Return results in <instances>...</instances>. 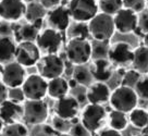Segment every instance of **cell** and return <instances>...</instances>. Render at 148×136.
<instances>
[{
  "instance_id": "19",
  "label": "cell",
  "mask_w": 148,
  "mask_h": 136,
  "mask_svg": "<svg viewBox=\"0 0 148 136\" xmlns=\"http://www.w3.org/2000/svg\"><path fill=\"white\" fill-rule=\"evenodd\" d=\"M111 90L105 82H96L90 84L86 92L87 101L90 103L103 105L110 100Z\"/></svg>"
},
{
  "instance_id": "21",
  "label": "cell",
  "mask_w": 148,
  "mask_h": 136,
  "mask_svg": "<svg viewBox=\"0 0 148 136\" xmlns=\"http://www.w3.org/2000/svg\"><path fill=\"white\" fill-rule=\"evenodd\" d=\"M38 34L39 29L31 22L23 25H13V37L18 42H35Z\"/></svg>"
},
{
  "instance_id": "6",
  "label": "cell",
  "mask_w": 148,
  "mask_h": 136,
  "mask_svg": "<svg viewBox=\"0 0 148 136\" xmlns=\"http://www.w3.org/2000/svg\"><path fill=\"white\" fill-rule=\"evenodd\" d=\"M38 73L46 80H51L58 76H62L65 70L63 59L57 53H47L40 58L37 63Z\"/></svg>"
},
{
  "instance_id": "1",
  "label": "cell",
  "mask_w": 148,
  "mask_h": 136,
  "mask_svg": "<svg viewBox=\"0 0 148 136\" xmlns=\"http://www.w3.org/2000/svg\"><path fill=\"white\" fill-rule=\"evenodd\" d=\"M138 99L139 97L134 87L121 84L111 92L109 101L113 109L129 113L137 107Z\"/></svg>"
},
{
  "instance_id": "20",
  "label": "cell",
  "mask_w": 148,
  "mask_h": 136,
  "mask_svg": "<svg viewBox=\"0 0 148 136\" xmlns=\"http://www.w3.org/2000/svg\"><path fill=\"white\" fill-rule=\"evenodd\" d=\"M12 36H0V63L7 64L15 60L16 44Z\"/></svg>"
},
{
  "instance_id": "32",
  "label": "cell",
  "mask_w": 148,
  "mask_h": 136,
  "mask_svg": "<svg viewBox=\"0 0 148 136\" xmlns=\"http://www.w3.org/2000/svg\"><path fill=\"white\" fill-rule=\"evenodd\" d=\"M72 125H73V123L71 120H66V119H63V118L58 117V115H56L52 119V126L55 127L56 131L59 132L60 134L69 133Z\"/></svg>"
},
{
  "instance_id": "35",
  "label": "cell",
  "mask_w": 148,
  "mask_h": 136,
  "mask_svg": "<svg viewBox=\"0 0 148 136\" xmlns=\"http://www.w3.org/2000/svg\"><path fill=\"white\" fill-rule=\"evenodd\" d=\"M123 7L140 13L146 9V0H123Z\"/></svg>"
},
{
  "instance_id": "11",
  "label": "cell",
  "mask_w": 148,
  "mask_h": 136,
  "mask_svg": "<svg viewBox=\"0 0 148 136\" xmlns=\"http://www.w3.org/2000/svg\"><path fill=\"white\" fill-rule=\"evenodd\" d=\"M133 58H134V49L129 42H116L110 45L108 59L113 66H125L127 64H132Z\"/></svg>"
},
{
  "instance_id": "33",
  "label": "cell",
  "mask_w": 148,
  "mask_h": 136,
  "mask_svg": "<svg viewBox=\"0 0 148 136\" xmlns=\"http://www.w3.org/2000/svg\"><path fill=\"white\" fill-rule=\"evenodd\" d=\"M142 75H143L142 73H139L138 71H136L135 69L126 71L124 75L122 76V84L126 85V86H131V87H135L136 83L140 80Z\"/></svg>"
},
{
  "instance_id": "30",
  "label": "cell",
  "mask_w": 148,
  "mask_h": 136,
  "mask_svg": "<svg viewBox=\"0 0 148 136\" xmlns=\"http://www.w3.org/2000/svg\"><path fill=\"white\" fill-rule=\"evenodd\" d=\"M2 134L3 135H27L28 130L27 127L25 126L24 124L18 122L10 123V124H5V126L2 128Z\"/></svg>"
},
{
  "instance_id": "16",
  "label": "cell",
  "mask_w": 148,
  "mask_h": 136,
  "mask_svg": "<svg viewBox=\"0 0 148 136\" xmlns=\"http://www.w3.org/2000/svg\"><path fill=\"white\" fill-rule=\"evenodd\" d=\"M79 110V103L76 97L65 95L61 98L57 99L55 105L56 115L61 117L66 120H74V118L77 115Z\"/></svg>"
},
{
  "instance_id": "9",
  "label": "cell",
  "mask_w": 148,
  "mask_h": 136,
  "mask_svg": "<svg viewBox=\"0 0 148 136\" xmlns=\"http://www.w3.org/2000/svg\"><path fill=\"white\" fill-rule=\"evenodd\" d=\"M42 58V51L36 42H20L16 46L15 60L25 68L36 66Z\"/></svg>"
},
{
  "instance_id": "43",
  "label": "cell",
  "mask_w": 148,
  "mask_h": 136,
  "mask_svg": "<svg viewBox=\"0 0 148 136\" xmlns=\"http://www.w3.org/2000/svg\"><path fill=\"white\" fill-rule=\"evenodd\" d=\"M39 2H40L47 10L52 9V8H55L57 5H61L60 0H39Z\"/></svg>"
},
{
  "instance_id": "50",
  "label": "cell",
  "mask_w": 148,
  "mask_h": 136,
  "mask_svg": "<svg viewBox=\"0 0 148 136\" xmlns=\"http://www.w3.org/2000/svg\"><path fill=\"white\" fill-rule=\"evenodd\" d=\"M146 9H148V0H146Z\"/></svg>"
},
{
  "instance_id": "3",
  "label": "cell",
  "mask_w": 148,
  "mask_h": 136,
  "mask_svg": "<svg viewBox=\"0 0 148 136\" xmlns=\"http://www.w3.org/2000/svg\"><path fill=\"white\" fill-rule=\"evenodd\" d=\"M65 55L72 64H86L92 57V42L86 38H70L65 48Z\"/></svg>"
},
{
  "instance_id": "48",
  "label": "cell",
  "mask_w": 148,
  "mask_h": 136,
  "mask_svg": "<svg viewBox=\"0 0 148 136\" xmlns=\"http://www.w3.org/2000/svg\"><path fill=\"white\" fill-rule=\"evenodd\" d=\"M60 1H61V3H65V2L68 3V2H69L70 0H60Z\"/></svg>"
},
{
  "instance_id": "42",
  "label": "cell",
  "mask_w": 148,
  "mask_h": 136,
  "mask_svg": "<svg viewBox=\"0 0 148 136\" xmlns=\"http://www.w3.org/2000/svg\"><path fill=\"white\" fill-rule=\"evenodd\" d=\"M8 90H9V87L2 81H0V105L3 103L5 99H8Z\"/></svg>"
},
{
  "instance_id": "38",
  "label": "cell",
  "mask_w": 148,
  "mask_h": 136,
  "mask_svg": "<svg viewBox=\"0 0 148 136\" xmlns=\"http://www.w3.org/2000/svg\"><path fill=\"white\" fill-rule=\"evenodd\" d=\"M69 134H71V135H90L92 133L84 126L83 123L77 122L72 125V127H71V130H70V132H69Z\"/></svg>"
},
{
  "instance_id": "15",
  "label": "cell",
  "mask_w": 148,
  "mask_h": 136,
  "mask_svg": "<svg viewBox=\"0 0 148 136\" xmlns=\"http://www.w3.org/2000/svg\"><path fill=\"white\" fill-rule=\"evenodd\" d=\"M46 16L47 22L50 25V27L56 28L60 32L68 31L69 26L71 25V14L68 9V5H64L63 3L49 9Z\"/></svg>"
},
{
  "instance_id": "27",
  "label": "cell",
  "mask_w": 148,
  "mask_h": 136,
  "mask_svg": "<svg viewBox=\"0 0 148 136\" xmlns=\"http://www.w3.org/2000/svg\"><path fill=\"white\" fill-rule=\"evenodd\" d=\"M68 35L69 38H86L90 36L89 26L87 22H76L74 21L68 28Z\"/></svg>"
},
{
  "instance_id": "17",
  "label": "cell",
  "mask_w": 148,
  "mask_h": 136,
  "mask_svg": "<svg viewBox=\"0 0 148 136\" xmlns=\"http://www.w3.org/2000/svg\"><path fill=\"white\" fill-rule=\"evenodd\" d=\"M23 113L24 107L21 103L8 98L0 105V118L5 124L18 122L20 119H23Z\"/></svg>"
},
{
  "instance_id": "26",
  "label": "cell",
  "mask_w": 148,
  "mask_h": 136,
  "mask_svg": "<svg viewBox=\"0 0 148 136\" xmlns=\"http://www.w3.org/2000/svg\"><path fill=\"white\" fill-rule=\"evenodd\" d=\"M48 10L40 3V2H36V1H32L28 2L27 7H26V13H25V19L28 22H34L37 19H44L47 15Z\"/></svg>"
},
{
  "instance_id": "13",
  "label": "cell",
  "mask_w": 148,
  "mask_h": 136,
  "mask_svg": "<svg viewBox=\"0 0 148 136\" xmlns=\"http://www.w3.org/2000/svg\"><path fill=\"white\" fill-rule=\"evenodd\" d=\"M26 71L25 66L18 63L16 60L9 62L3 66L2 79L1 81L8 87H20L22 86L24 81L26 80Z\"/></svg>"
},
{
  "instance_id": "39",
  "label": "cell",
  "mask_w": 148,
  "mask_h": 136,
  "mask_svg": "<svg viewBox=\"0 0 148 136\" xmlns=\"http://www.w3.org/2000/svg\"><path fill=\"white\" fill-rule=\"evenodd\" d=\"M138 29L140 31L142 35H144L145 33H148V9H145L143 12H140Z\"/></svg>"
},
{
  "instance_id": "45",
  "label": "cell",
  "mask_w": 148,
  "mask_h": 136,
  "mask_svg": "<svg viewBox=\"0 0 148 136\" xmlns=\"http://www.w3.org/2000/svg\"><path fill=\"white\" fill-rule=\"evenodd\" d=\"M143 45L148 47V33H145L143 35Z\"/></svg>"
},
{
  "instance_id": "34",
  "label": "cell",
  "mask_w": 148,
  "mask_h": 136,
  "mask_svg": "<svg viewBox=\"0 0 148 136\" xmlns=\"http://www.w3.org/2000/svg\"><path fill=\"white\" fill-rule=\"evenodd\" d=\"M134 89L136 90L139 98L148 100V76L140 77V80L135 85Z\"/></svg>"
},
{
  "instance_id": "37",
  "label": "cell",
  "mask_w": 148,
  "mask_h": 136,
  "mask_svg": "<svg viewBox=\"0 0 148 136\" xmlns=\"http://www.w3.org/2000/svg\"><path fill=\"white\" fill-rule=\"evenodd\" d=\"M35 126H36V130H34L32 132L33 134H38V135H59L60 134L59 132L56 131L53 126L46 125L44 123L35 125Z\"/></svg>"
},
{
  "instance_id": "41",
  "label": "cell",
  "mask_w": 148,
  "mask_h": 136,
  "mask_svg": "<svg viewBox=\"0 0 148 136\" xmlns=\"http://www.w3.org/2000/svg\"><path fill=\"white\" fill-rule=\"evenodd\" d=\"M98 135H105V136H120L121 135V132L113 128L112 126L108 127H103V128H99L97 131Z\"/></svg>"
},
{
  "instance_id": "5",
  "label": "cell",
  "mask_w": 148,
  "mask_h": 136,
  "mask_svg": "<svg viewBox=\"0 0 148 136\" xmlns=\"http://www.w3.org/2000/svg\"><path fill=\"white\" fill-rule=\"evenodd\" d=\"M23 120L29 125L45 123L49 114L48 106L42 99H26L24 101Z\"/></svg>"
},
{
  "instance_id": "8",
  "label": "cell",
  "mask_w": 148,
  "mask_h": 136,
  "mask_svg": "<svg viewBox=\"0 0 148 136\" xmlns=\"http://www.w3.org/2000/svg\"><path fill=\"white\" fill-rule=\"evenodd\" d=\"M62 32L49 27L39 32L36 38V44L39 47L40 51L45 53H57L60 50L61 46L63 44V36Z\"/></svg>"
},
{
  "instance_id": "28",
  "label": "cell",
  "mask_w": 148,
  "mask_h": 136,
  "mask_svg": "<svg viewBox=\"0 0 148 136\" xmlns=\"http://www.w3.org/2000/svg\"><path fill=\"white\" fill-rule=\"evenodd\" d=\"M73 79H75L79 85H84V86L90 85L94 80L89 68H86L84 64L75 66L73 70Z\"/></svg>"
},
{
  "instance_id": "18",
  "label": "cell",
  "mask_w": 148,
  "mask_h": 136,
  "mask_svg": "<svg viewBox=\"0 0 148 136\" xmlns=\"http://www.w3.org/2000/svg\"><path fill=\"white\" fill-rule=\"evenodd\" d=\"M94 80L96 82H108L113 74V64L107 58H96L89 66Z\"/></svg>"
},
{
  "instance_id": "49",
  "label": "cell",
  "mask_w": 148,
  "mask_h": 136,
  "mask_svg": "<svg viewBox=\"0 0 148 136\" xmlns=\"http://www.w3.org/2000/svg\"><path fill=\"white\" fill-rule=\"evenodd\" d=\"M26 3H28V2H32V1H35V0H24Z\"/></svg>"
},
{
  "instance_id": "7",
  "label": "cell",
  "mask_w": 148,
  "mask_h": 136,
  "mask_svg": "<svg viewBox=\"0 0 148 136\" xmlns=\"http://www.w3.org/2000/svg\"><path fill=\"white\" fill-rule=\"evenodd\" d=\"M106 115V109L102 107V105L89 103L82 112L81 122L92 134H95L101 127Z\"/></svg>"
},
{
  "instance_id": "10",
  "label": "cell",
  "mask_w": 148,
  "mask_h": 136,
  "mask_svg": "<svg viewBox=\"0 0 148 136\" xmlns=\"http://www.w3.org/2000/svg\"><path fill=\"white\" fill-rule=\"evenodd\" d=\"M22 88L26 99H44L48 94V82L39 74H31L24 81Z\"/></svg>"
},
{
  "instance_id": "46",
  "label": "cell",
  "mask_w": 148,
  "mask_h": 136,
  "mask_svg": "<svg viewBox=\"0 0 148 136\" xmlns=\"http://www.w3.org/2000/svg\"><path fill=\"white\" fill-rule=\"evenodd\" d=\"M3 66H5V64L0 63V81H1V79H2V71H3Z\"/></svg>"
},
{
  "instance_id": "40",
  "label": "cell",
  "mask_w": 148,
  "mask_h": 136,
  "mask_svg": "<svg viewBox=\"0 0 148 136\" xmlns=\"http://www.w3.org/2000/svg\"><path fill=\"white\" fill-rule=\"evenodd\" d=\"M0 36H12L13 37V25L9 21H0Z\"/></svg>"
},
{
  "instance_id": "36",
  "label": "cell",
  "mask_w": 148,
  "mask_h": 136,
  "mask_svg": "<svg viewBox=\"0 0 148 136\" xmlns=\"http://www.w3.org/2000/svg\"><path fill=\"white\" fill-rule=\"evenodd\" d=\"M8 98L13 100V101H16V103H23V101H25L26 97H25V94H24L22 86H20V87H9Z\"/></svg>"
},
{
  "instance_id": "47",
  "label": "cell",
  "mask_w": 148,
  "mask_h": 136,
  "mask_svg": "<svg viewBox=\"0 0 148 136\" xmlns=\"http://www.w3.org/2000/svg\"><path fill=\"white\" fill-rule=\"evenodd\" d=\"M3 124H5V123H3V121H2V119L0 118V131H2V128H3Z\"/></svg>"
},
{
  "instance_id": "44",
  "label": "cell",
  "mask_w": 148,
  "mask_h": 136,
  "mask_svg": "<svg viewBox=\"0 0 148 136\" xmlns=\"http://www.w3.org/2000/svg\"><path fill=\"white\" fill-rule=\"evenodd\" d=\"M69 85H70V88H75L79 85V83L75 81V79H72V80L69 81Z\"/></svg>"
},
{
  "instance_id": "25",
  "label": "cell",
  "mask_w": 148,
  "mask_h": 136,
  "mask_svg": "<svg viewBox=\"0 0 148 136\" xmlns=\"http://www.w3.org/2000/svg\"><path fill=\"white\" fill-rule=\"evenodd\" d=\"M129 122V117H127L126 112L113 109L109 113V125L112 126L113 128L118 130V131H124L126 126H127Z\"/></svg>"
},
{
  "instance_id": "22",
  "label": "cell",
  "mask_w": 148,
  "mask_h": 136,
  "mask_svg": "<svg viewBox=\"0 0 148 136\" xmlns=\"http://www.w3.org/2000/svg\"><path fill=\"white\" fill-rule=\"evenodd\" d=\"M70 85L69 81H66L62 76H58L55 79L48 80V95L51 98L59 99L69 94Z\"/></svg>"
},
{
  "instance_id": "12",
  "label": "cell",
  "mask_w": 148,
  "mask_h": 136,
  "mask_svg": "<svg viewBox=\"0 0 148 136\" xmlns=\"http://www.w3.org/2000/svg\"><path fill=\"white\" fill-rule=\"evenodd\" d=\"M116 31L120 34L134 33V31L138 27L139 15L137 12L127 8H122L113 15Z\"/></svg>"
},
{
  "instance_id": "14",
  "label": "cell",
  "mask_w": 148,
  "mask_h": 136,
  "mask_svg": "<svg viewBox=\"0 0 148 136\" xmlns=\"http://www.w3.org/2000/svg\"><path fill=\"white\" fill-rule=\"evenodd\" d=\"M26 7L24 0H0V19L16 22L25 16Z\"/></svg>"
},
{
  "instance_id": "4",
  "label": "cell",
  "mask_w": 148,
  "mask_h": 136,
  "mask_svg": "<svg viewBox=\"0 0 148 136\" xmlns=\"http://www.w3.org/2000/svg\"><path fill=\"white\" fill-rule=\"evenodd\" d=\"M68 9L71 18L76 22H89L99 12L98 0H70Z\"/></svg>"
},
{
  "instance_id": "29",
  "label": "cell",
  "mask_w": 148,
  "mask_h": 136,
  "mask_svg": "<svg viewBox=\"0 0 148 136\" xmlns=\"http://www.w3.org/2000/svg\"><path fill=\"white\" fill-rule=\"evenodd\" d=\"M98 5L100 12L114 15L123 8V0H98Z\"/></svg>"
},
{
  "instance_id": "2",
  "label": "cell",
  "mask_w": 148,
  "mask_h": 136,
  "mask_svg": "<svg viewBox=\"0 0 148 136\" xmlns=\"http://www.w3.org/2000/svg\"><path fill=\"white\" fill-rule=\"evenodd\" d=\"M89 32L95 40H100V42H109L116 32V26H114V20L113 15L103 13V12H98L89 22Z\"/></svg>"
},
{
  "instance_id": "31",
  "label": "cell",
  "mask_w": 148,
  "mask_h": 136,
  "mask_svg": "<svg viewBox=\"0 0 148 136\" xmlns=\"http://www.w3.org/2000/svg\"><path fill=\"white\" fill-rule=\"evenodd\" d=\"M110 49V44L109 42H100V40H95L92 42V57L96 58H108V52Z\"/></svg>"
},
{
  "instance_id": "24",
  "label": "cell",
  "mask_w": 148,
  "mask_h": 136,
  "mask_svg": "<svg viewBox=\"0 0 148 136\" xmlns=\"http://www.w3.org/2000/svg\"><path fill=\"white\" fill-rule=\"evenodd\" d=\"M130 123L136 128H147L148 127V110L136 107L129 112Z\"/></svg>"
},
{
  "instance_id": "23",
  "label": "cell",
  "mask_w": 148,
  "mask_h": 136,
  "mask_svg": "<svg viewBox=\"0 0 148 136\" xmlns=\"http://www.w3.org/2000/svg\"><path fill=\"white\" fill-rule=\"evenodd\" d=\"M133 69L142 74H148V47L139 46L134 49V58L132 61Z\"/></svg>"
}]
</instances>
